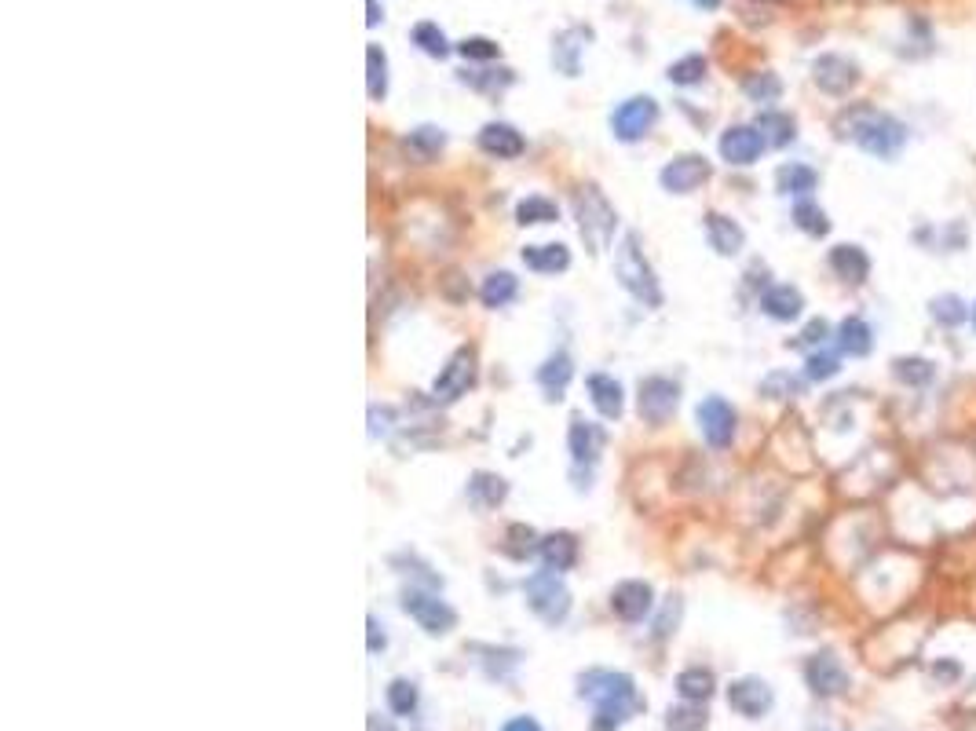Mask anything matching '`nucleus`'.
I'll return each instance as SVG.
<instances>
[{"mask_svg":"<svg viewBox=\"0 0 976 731\" xmlns=\"http://www.w3.org/2000/svg\"><path fill=\"white\" fill-rule=\"evenodd\" d=\"M775 194L779 198H790V202H797V198H816L819 191V169L816 165H808V161H783L779 169H775Z\"/></svg>","mask_w":976,"mask_h":731,"instance_id":"4be33fe9","label":"nucleus"},{"mask_svg":"<svg viewBox=\"0 0 976 731\" xmlns=\"http://www.w3.org/2000/svg\"><path fill=\"white\" fill-rule=\"evenodd\" d=\"M465 494L476 509H498L501 501L509 498V483L501 476H494V472H472Z\"/></svg>","mask_w":976,"mask_h":731,"instance_id":"473e14b6","label":"nucleus"},{"mask_svg":"<svg viewBox=\"0 0 976 731\" xmlns=\"http://www.w3.org/2000/svg\"><path fill=\"white\" fill-rule=\"evenodd\" d=\"M805 684L816 699H845L852 688L849 666L834 647H819L805 658Z\"/></svg>","mask_w":976,"mask_h":731,"instance_id":"39448f33","label":"nucleus"},{"mask_svg":"<svg viewBox=\"0 0 976 731\" xmlns=\"http://www.w3.org/2000/svg\"><path fill=\"white\" fill-rule=\"evenodd\" d=\"M710 728V713L702 710V702H684L666 713V731H706Z\"/></svg>","mask_w":976,"mask_h":731,"instance_id":"a19ab883","label":"nucleus"},{"mask_svg":"<svg viewBox=\"0 0 976 731\" xmlns=\"http://www.w3.org/2000/svg\"><path fill=\"white\" fill-rule=\"evenodd\" d=\"M607 432L596 421H585V417L574 414L571 428H567V450H571L574 465H596L600 454H604Z\"/></svg>","mask_w":976,"mask_h":731,"instance_id":"412c9836","label":"nucleus"},{"mask_svg":"<svg viewBox=\"0 0 976 731\" xmlns=\"http://www.w3.org/2000/svg\"><path fill=\"white\" fill-rule=\"evenodd\" d=\"M929 673H933V680H944V684H951V680L962 677V666L947 658V662H933V669H929Z\"/></svg>","mask_w":976,"mask_h":731,"instance_id":"603ef678","label":"nucleus"},{"mask_svg":"<svg viewBox=\"0 0 976 731\" xmlns=\"http://www.w3.org/2000/svg\"><path fill=\"white\" fill-rule=\"evenodd\" d=\"M523 264L531 267V271H538V275H560V271L571 267V253H567V245H560V242L527 245V249H523Z\"/></svg>","mask_w":976,"mask_h":731,"instance_id":"f704fd0d","label":"nucleus"},{"mask_svg":"<svg viewBox=\"0 0 976 731\" xmlns=\"http://www.w3.org/2000/svg\"><path fill=\"white\" fill-rule=\"evenodd\" d=\"M574 216H578V231H582L585 245H589V253H600V249H607V245H611V238H615V227H618V216H615V209H611V202L596 191L593 183L574 194Z\"/></svg>","mask_w":976,"mask_h":731,"instance_id":"20e7f679","label":"nucleus"},{"mask_svg":"<svg viewBox=\"0 0 976 731\" xmlns=\"http://www.w3.org/2000/svg\"><path fill=\"white\" fill-rule=\"evenodd\" d=\"M366 92H370V99H384L388 96V59H384V52L377 48V44H370L366 48Z\"/></svg>","mask_w":976,"mask_h":731,"instance_id":"79ce46f5","label":"nucleus"},{"mask_svg":"<svg viewBox=\"0 0 976 731\" xmlns=\"http://www.w3.org/2000/svg\"><path fill=\"white\" fill-rule=\"evenodd\" d=\"M578 695L596 706L593 731H618L637 710H644V699L637 691V680L618 669H589L578 677Z\"/></svg>","mask_w":976,"mask_h":731,"instance_id":"f03ea898","label":"nucleus"},{"mask_svg":"<svg viewBox=\"0 0 976 731\" xmlns=\"http://www.w3.org/2000/svg\"><path fill=\"white\" fill-rule=\"evenodd\" d=\"M366 11H370V15H366V26H377V22L384 19V11L377 8V0H366Z\"/></svg>","mask_w":976,"mask_h":731,"instance_id":"4d7b16f0","label":"nucleus"},{"mask_svg":"<svg viewBox=\"0 0 976 731\" xmlns=\"http://www.w3.org/2000/svg\"><path fill=\"white\" fill-rule=\"evenodd\" d=\"M472 381H476V351L457 348L454 355H450V362L443 366V373L435 377L432 392L439 403H454V399H461V395L472 388Z\"/></svg>","mask_w":976,"mask_h":731,"instance_id":"6ab92c4d","label":"nucleus"},{"mask_svg":"<svg viewBox=\"0 0 976 731\" xmlns=\"http://www.w3.org/2000/svg\"><path fill=\"white\" fill-rule=\"evenodd\" d=\"M651 607H655V589L648 582H637V578L615 585V593H611V611L622 622H644L651 615Z\"/></svg>","mask_w":976,"mask_h":731,"instance_id":"5701e85b","label":"nucleus"},{"mask_svg":"<svg viewBox=\"0 0 976 731\" xmlns=\"http://www.w3.org/2000/svg\"><path fill=\"white\" fill-rule=\"evenodd\" d=\"M516 293H520V282H516V275H509V271H494V275H487L483 278V286H479L483 308H505V304L516 300Z\"/></svg>","mask_w":976,"mask_h":731,"instance_id":"ea45409f","label":"nucleus"},{"mask_svg":"<svg viewBox=\"0 0 976 731\" xmlns=\"http://www.w3.org/2000/svg\"><path fill=\"white\" fill-rule=\"evenodd\" d=\"M827 271L845 289H863L874 275V256L860 242H834L827 249Z\"/></svg>","mask_w":976,"mask_h":731,"instance_id":"1a4fd4ad","label":"nucleus"},{"mask_svg":"<svg viewBox=\"0 0 976 731\" xmlns=\"http://www.w3.org/2000/svg\"><path fill=\"white\" fill-rule=\"evenodd\" d=\"M925 315L940 333H962V329H969V318H973V300H966L955 289H944V293H933L925 300Z\"/></svg>","mask_w":976,"mask_h":731,"instance_id":"aec40b11","label":"nucleus"},{"mask_svg":"<svg viewBox=\"0 0 976 731\" xmlns=\"http://www.w3.org/2000/svg\"><path fill=\"white\" fill-rule=\"evenodd\" d=\"M406 143H410L421 158H432V154H439V150H443L446 136H443V128L421 125V128H414V132H410V139H406Z\"/></svg>","mask_w":976,"mask_h":731,"instance_id":"09e8293b","label":"nucleus"},{"mask_svg":"<svg viewBox=\"0 0 976 731\" xmlns=\"http://www.w3.org/2000/svg\"><path fill=\"white\" fill-rule=\"evenodd\" d=\"M461 81H465L468 88H476V92H487V96H498V92H505V88L516 81V74L512 70H479V74H461Z\"/></svg>","mask_w":976,"mask_h":731,"instance_id":"49530a36","label":"nucleus"},{"mask_svg":"<svg viewBox=\"0 0 976 731\" xmlns=\"http://www.w3.org/2000/svg\"><path fill=\"white\" fill-rule=\"evenodd\" d=\"M680 611H684V600H680V596H669L666 604H662V615H658V622H655V636H658V640H666V636L673 633V629H677Z\"/></svg>","mask_w":976,"mask_h":731,"instance_id":"3c124183","label":"nucleus"},{"mask_svg":"<svg viewBox=\"0 0 976 731\" xmlns=\"http://www.w3.org/2000/svg\"><path fill=\"white\" fill-rule=\"evenodd\" d=\"M414 44L421 48L425 55H432V59H446L450 55V44H446V33L435 26V22H417L414 26Z\"/></svg>","mask_w":976,"mask_h":731,"instance_id":"a18cd8bd","label":"nucleus"},{"mask_svg":"<svg viewBox=\"0 0 976 731\" xmlns=\"http://www.w3.org/2000/svg\"><path fill=\"white\" fill-rule=\"evenodd\" d=\"M637 406H640V417L648 424H655V428L666 424L680 406V384L669 381V377H648V381H640Z\"/></svg>","mask_w":976,"mask_h":731,"instance_id":"f3484780","label":"nucleus"},{"mask_svg":"<svg viewBox=\"0 0 976 731\" xmlns=\"http://www.w3.org/2000/svg\"><path fill=\"white\" fill-rule=\"evenodd\" d=\"M457 52L465 55V59H479V63H487V59H498V44L490 41V37H465V41L457 44Z\"/></svg>","mask_w":976,"mask_h":731,"instance_id":"8fccbe9b","label":"nucleus"},{"mask_svg":"<svg viewBox=\"0 0 976 731\" xmlns=\"http://www.w3.org/2000/svg\"><path fill=\"white\" fill-rule=\"evenodd\" d=\"M388 710L399 713V717H410L417 710V684L406 677H395L388 684Z\"/></svg>","mask_w":976,"mask_h":731,"instance_id":"de8ad7c7","label":"nucleus"},{"mask_svg":"<svg viewBox=\"0 0 976 731\" xmlns=\"http://www.w3.org/2000/svg\"><path fill=\"white\" fill-rule=\"evenodd\" d=\"M834 348L845 359H856V362L870 359L878 351V329H874V322L863 311H852L841 322H834Z\"/></svg>","mask_w":976,"mask_h":731,"instance_id":"ddd939ff","label":"nucleus"},{"mask_svg":"<svg viewBox=\"0 0 976 731\" xmlns=\"http://www.w3.org/2000/svg\"><path fill=\"white\" fill-rule=\"evenodd\" d=\"M589 399H593L596 414L607 417V421H618L622 410H626V399H622V384L607 373H589Z\"/></svg>","mask_w":976,"mask_h":731,"instance_id":"c756f323","label":"nucleus"},{"mask_svg":"<svg viewBox=\"0 0 976 731\" xmlns=\"http://www.w3.org/2000/svg\"><path fill=\"white\" fill-rule=\"evenodd\" d=\"M834 136L881 165H896L914 143V128L878 103H849L834 117Z\"/></svg>","mask_w":976,"mask_h":731,"instance_id":"f257e3e1","label":"nucleus"},{"mask_svg":"<svg viewBox=\"0 0 976 731\" xmlns=\"http://www.w3.org/2000/svg\"><path fill=\"white\" fill-rule=\"evenodd\" d=\"M574 377V362L567 351H556L538 366V384L545 388V399H563V388Z\"/></svg>","mask_w":976,"mask_h":731,"instance_id":"e433bc0d","label":"nucleus"},{"mask_svg":"<svg viewBox=\"0 0 976 731\" xmlns=\"http://www.w3.org/2000/svg\"><path fill=\"white\" fill-rule=\"evenodd\" d=\"M501 731H542V724L534 717H512V721L501 724Z\"/></svg>","mask_w":976,"mask_h":731,"instance_id":"5fc2aeb1","label":"nucleus"},{"mask_svg":"<svg viewBox=\"0 0 976 731\" xmlns=\"http://www.w3.org/2000/svg\"><path fill=\"white\" fill-rule=\"evenodd\" d=\"M764 150H768V143H764V136L757 132V125H732L724 128L721 139H717V154H721L724 165H732V169H750V165H757V161L764 158Z\"/></svg>","mask_w":976,"mask_h":731,"instance_id":"f8f14e48","label":"nucleus"},{"mask_svg":"<svg viewBox=\"0 0 976 731\" xmlns=\"http://www.w3.org/2000/svg\"><path fill=\"white\" fill-rule=\"evenodd\" d=\"M728 706H732V713L746 717V721H761V717L772 713L775 691L761 677H739L728 684Z\"/></svg>","mask_w":976,"mask_h":731,"instance_id":"dca6fc26","label":"nucleus"},{"mask_svg":"<svg viewBox=\"0 0 976 731\" xmlns=\"http://www.w3.org/2000/svg\"><path fill=\"white\" fill-rule=\"evenodd\" d=\"M706 70H710V63H706V55H684V59H677V63L669 66L666 77H669V81H673V85L691 88V85H699L702 77H706Z\"/></svg>","mask_w":976,"mask_h":731,"instance_id":"37998d69","label":"nucleus"},{"mask_svg":"<svg viewBox=\"0 0 976 731\" xmlns=\"http://www.w3.org/2000/svg\"><path fill=\"white\" fill-rule=\"evenodd\" d=\"M710 176H713L710 158H702V154H677L666 169L658 172V183L669 194H695Z\"/></svg>","mask_w":976,"mask_h":731,"instance_id":"a211bd4d","label":"nucleus"},{"mask_svg":"<svg viewBox=\"0 0 976 731\" xmlns=\"http://www.w3.org/2000/svg\"><path fill=\"white\" fill-rule=\"evenodd\" d=\"M969 333L976 337V300H973V318H969Z\"/></svg>","mask_w":976,"mask_h":731,"instance_id":"052dcab7","label":"nucleus"},{"mask_svg":"<svg viewBox=\"0 0 976 731\" xmlns=\"http://www.w3.org/2000/svg\"><path fill=\"white\" fill-rule=\"evenodd\" d=\"M860 77H863L860 63L841 52H823V55H816V63H812V85L830 99H845L852 88L860 85Z\"/></svg>","mask_w":976,"mask_h":731,"instance_id":"6e6552de","label":"nucleus"},{"mask_svg":"<svg viewBox=\"0 0 976 731\" xmlns=\"http://www.w3.org/2000/svg\"><path fill=\"white\" fill-rule=\"evenodd\" d=\"M695 421H699V432L710 450H728L739 435V410L724 395H706L695 406Z\"/></svg>","mask_w":976,"mask_h":731,"instance_id":"0eeeda50","label":"nucleus"},{"mask_svg":"<svg viewBox=\"0 0 976 731\" xmlns=\"http://www.w3.org/2000/svg\"><path fill=\"white\" fill-rule=\"evenodd\" d=\"M479 150H483V154H490V158H498V161L520 158V154H523V136L512 125H505V121H490V125L479 128Z\"/></svg>","mask_w":976,"mask_h":731,"instance_id":"bb28decb","label":"nucleus"},{"mask_svg":"<svg viewBox=\"0 0 976 731\" xmlns=\"http://www.w3.org/2000/svg\"><path fill=\"white\" fill-rule=\"evenodd\" d=\"M808 731H845V728H830V724H812Z\"/></svg>","mask_w":976,"mask_h":731,"instance_id":"bf43d9fd","label":"nucleus"},{"mask_svg":"<svg viewBox=\"0 0 976 731\" xmlns=\"http://www.w3.org/2000/svg\"><path fill=\"white\" fill-rule=\"evenodd\" d=\"M655 121H658L655 99L633 96L611 114V132H615V139H622V143H637V139H644L651 128H655Z\"/></svg>","mask_w":976,"mask_h":731,"instance_id":"2eb2a0df","label":"nucleus"},{"mask_svg":"<svg viewBox=\"0 0 976 731\" xmlns=\"http://www.w3.org/2000/svg\"><path fill=\"white\" fill-rule=\"evenodd\" d=\"M691 4H695V8H702V11H717V8H721V0H691Z\"/></svg>","mask_w":976,"mask_h":731,"instance_id":"13d9d810","label":"nucleus"},{"mask_svg":"<svg viewBox=\"0 0 976 731\" xmlns=\"http://www.w3.org/2000/svg\"><path fill=\"white\" fill-rule=\"evenodd\" d=\"M403 611L414 618L417 626L425 629L428 636H446L457 626V611L446 600H439L435 593H421V589H406L403 593Z\"/></svg>","mask_w":976,"mask_h":731,"instance_id":"9b49d317","label":"nucleus"},{"mask_svg":"<svg viewBox=\"0 0 976 731\" xmlns=\"http://www.w3.org/2000/svg\"><path fill=\"white\" fill-rule=\"evenodd\" d=\"M757 308H761V315L768 318V322L790 326V322H801V318H805L808 297H805V289L794 286V282H772V286L757 297Z\"/></svg>","mask_w":976,"mask_h":731,"instance_id":"4468645a","label":"nucleus"},{"mask_svg":"<svg viewBox=\"0 0 976 731\" xmlns=\"http://www.w3.org/2000/svg\"><path fill=\"white\" fill-rule=\"evenodd\" d=\"M560 216V209L549 202V198H538V194H531V198H523L520 205H516V220L523 223V227H538V223H552Z\"/></svg>","mask_w":976,"mask_h":731,"instance_id":"c03bdc74","label":"nucleus"},{"mask_svg":"<svg viewBox=\"0 0 976 731\" xmlns=\"http://www.w3.org/2000/svg\"><path fill=\"white\" fill-rule=\"evenodd\" d=\"M615 278L618 286L626 289L629 297L640 300L644 308H662V289H658V278L651 271V264L644 260V249H640L637 234H626L615 249Z\"/></svg>","mask_w":976,"mask_h":731,"instance_id":"7ed1b4c3","label":"nucleus"},{"mask_svg":"<svg viewBox=\"0 0 976 731\" xmlns=\"http://www.w3.org/2000/svg\"><path fill=\"white\" fill-rule=\"evenodd\" d=\"M834 344V322L823 315L816 318H805L801 322V329L794 333V340H786V348L801 351V355H808V351H819V348H830Z\"/></svg>","mask_w":976,"mask_h":731,"instance_id":"c9c22d12","label":"nucleus"},{"mask_svg":"<svg viewBox=\"0 0 976 731\" xmlns=\"http://www.w3.org/2000/svg\"><path fill=\"white\" fill-rule=\"evenodd\" d=\"M757 132L764 136V143H768V150H786L797 143V117L790 114V110H779V106H772V110H761L757 114Z\"/></svg>","mask_w":976,"mask_h":731,"instance_id":"a878e982","label":"nucleus"},{"mask_svg":"<svg viewBox=\"0 0 976 731\" xmlns=\"http://www.w3.org/2000/svg\"><path fill=\"white\" fill-rule=\"evenodd\" d=\"M973 242V227L966 216H951V220L936 223V256H962Z\"/></svg>","mask_w":976,"mask_h":731,"instance_id":"72a5a7b5","label":"nucleus"},{"mask_svg":"<svg viewBox=\"0 0 976 731\" xmlns=\"http://www.w3.org/2000/svg\"><path fill=\"white\" fill-rule=\"evenodd\" d=\"M713 691H717V677H713V669L691 666V669H680V673H677V695L684 702H710Z\"/></svg>","mask_w":976,"mask_h":731,"instance_id":"4c0bfd02","label":"nucleus"},{"mask_svg":"<svg viewBox=\"0 0 976 731\" xmlns=\"http://www.w3.org/2000/svg\"><path fill=\"white\" fill-rule=\"evenodd\" d=\"M812 384L805 381V373L797 370H768L757 384V395L768 399V403H790V399H801Z\"/></svg>","mask_w":976,"mask_h":731,"instance_id":"c85d7f7f","label":"nucleus"},{"mask_svg":"<svg viewBox=\"0 0 976 731\" xmlns=\"http://www.w3.org/2000/svg\"><path fill=\"white\" fill-rule=\"evenodd\" d=\"M845 355H841L834 344L830 348H819V351H808L805 362H801V373H805L808 384H830L838 381L841 373H845Z\"/></svg>","mask_w":976,"mask_h":731,"instance_id":"7c9ffc66","label":"nucleus"},{"mask_svg":"<svg viewBox=\"0 0 976 731\" xmlns=\"http://www.w3.org/2000/svg\"><path fill=\"white\" fill-rule=\"evenodd\" d=\"M585 41H593V30H589V26H571V30H563L560 37L552 41V66L567 77H578Z\"/></svg>","mask_w":976,"mask_h":731,"instance_id":"393cba45","label":"nucleus"},{"mask_svg":"<svg viewBox=\"0 0 976 731\" xmlns=\"http://www.w3.org/2000/svg\"><path fill=\"white\" fill-rule=\"evenodd\" d=\"M889 377L903 392L922 395L929 388H936V381H940V362L933 355H922V351H903V355H892L889 359Z\"/></svg>","mask_w":976,"mask_h":731,"instance_id":"9d476101","label":"nucleus"},{"mask_svg":"<svg viewBox=\"0 0 976 731\" xmlns=\"http://www.w3.org/2000/svg\"><path fill=\"white\" fill-rule=\"evenodd\" d=\"M523 593H527V607H531L534 615L542 618V622H549V626H560L563 618H567V611H571V593H567V585H563V578L556 571H534L527 582H523Z\"/></svg>","mask_w":976,"mask_h":731,"instance_id":"423d86ee","label":"nucleus"},{"mask_svg":"<svg viewBox=\"0 0 976 731\" xmlns=\"http://www.w3.org/2000/svg\"><path fill=\"white\" fill-rule=\"evenodd\" d=\"M538 552H542V563L549 571H571L574 560H578V538L567 534V530H556V534H545L538 541Z\"/></svg>","mask_w":976,"mask_h":731,"instance_id":"2f4dec72","label":"nucleus"},{"mask_svg":"<svg viewBox=\"0 0 976 731\" xmlns=\"http://www.w3.org/2000/svg\"><path fill=\"white\" fill-rule=\"evenodd\" d=\"M702 227H706V242L717 256H739L746 249V231L743 223L724 216V212H706L702 216Z\"/></svg>","mask_w":976,"mask_h":731,"instance_id":"b1692460","label":"nucleus"},{"mask_svg":"<svg viewBox=\"0 0 976 731\" xmlns=\"http://www.w3.org/2000/svg\"><path fill=\"white\" fill-rule=\"evenodd\" d=\"M790 223H794L805 238H812V242H823V238H830V231H834L830 212L823 209L816 198H797V202L790 205Z\"/></svg>","mask_w":976,"mask_h":731,"instance_id":"cd10ccee","label":"nucleus"},{"mask_svg":"<svg viewBox=\"0 0 976 731\" xmlns=\"http://www.w3.org/2000/svg\"><path fill=\"white\" fill-rule=\"evenodd\" d=\"M743 96L754 106H761V110H772V106L783 99V81H779V74H772V70L750 74L743 81Z\"/></svg>","mask_w":976,"mask_h":731,"instance_id":"58836bf2","label":"nucleus"},{"mask_svg":"<svg viewBox=\"0 0 976 731\" xmlns=\"http://www.w3.org/2000/svg\"><path fill=\"white\" fill-rule=\"evenodd\" d=\"M366 629H370V655H377V651H384V644H388V636L381 633V622L377 618H366Z\"/></svg>","mask_w":976,"mask_h":731,"instance_id":"864d4df0","label":"nucleus"},{"mask_svg":"<svg viewBox=\"0 0 976 731\" xmlns=\"http://www.w3.org/2000/svg\"><path fill=\"white\" fill-rule=\"evenodd\" d=\"M370 731H395V724L392 721H384L381 713H370V724H366Z\"/></svg>","mask_w":976,"mask_h":731,"instance_id":"6e6d98bb","label":"nucleus"}]
</instances>
